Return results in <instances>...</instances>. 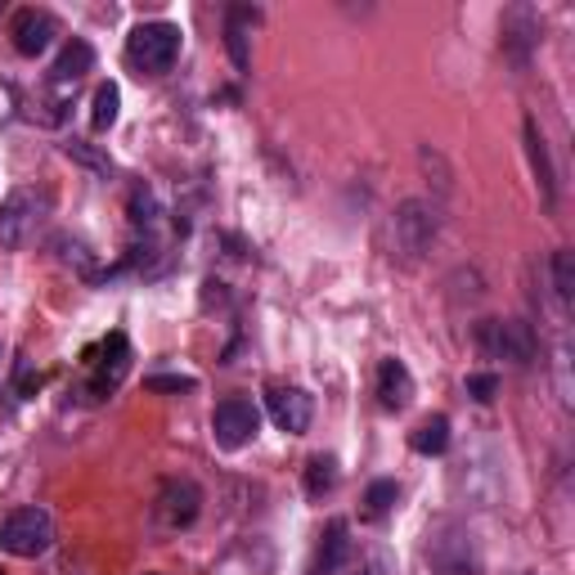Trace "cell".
I'll return each instance as SVG.
<instances>
[{"mask_svg":"<svg viewBox=\"0 0 575 575\" xmlns=\"http://www.w3.org/2000/svg\"><path fill=\"white\" fill-rule=\"evenodd\" d=\"M261 432V409L248 400V396H229L216 404L212 414V437L220 450H243L248 441H257Z\"/></svg>","mask_w":575,"mask_h":575,"instance_id":"obj_8","label":"cell"},{"mask_svg":"<svg viewBox=\"0 0 575 575\" xmlns=\"http://www.w3.org/2000/svg\"><path fill=\"white\" fill-rule=\"evenodd\" d=\"M333 485H338V459H333V454H315V459L306 463V495L319 500V495H328Z\"/></svg>","mask_w":575,"mask_h":575,"instance_id":"obj_22","label":"cell"},{"mask_svg":"<svg viewBox=\"0 0 575 575\" xmlns=\"http://www.w3.org/2000/svg\"><path fill=\"white\" fill-rule=\"evenodd\" d=\"M396 500H400V485H396L391 476H382V481H373V485L364 490V513H369V517H382V513H391Z\"/></svg>","mask_w":575,"mask_h":575,"instance_id":"obj_24","label":"cell"},{"mask_svg":"<svg viewBox=\"0 0 575 575\" xmlns=\"http://www.w3.org/2000/svg\"><path fill=\"white\" fill-rule=\"evenodd\" d=\"M347 562H351V526L342 517H333L328 531H324V540H319V548H315L310 575H338Z\"/></svg>","mask_w":575,"mask_h":575,"instance_id":"obj_16","label":"cell"},{"mask_svg":"<svg viewBox=\"0 0 575 575\" xmlns=\"http://www.w3.org/2000/svg\"><path fill=\"white\" fill-rule=\"evenodd\" d=\"M63 153L76 162V167H86L91 176H100V181H113V162H109V157H104L95 144H86V140H68V144H63Z\"/></svg>","mask_w":575,"mask_h":575,"instance_id":"obj_23","label":"cell"},{"mask_svg":"<svg viewBox=\"0 0 575 575\" xmlns=\"http://www.w3.org/2000/svg\"><path fill=\"white\" fill-rule=\"evenodd\" d=\"M50 544H54V517L45 509H37V504L14 509L6 522H0V548H6L10 557L28 562V557L50 553Z\"/></svg>","mask_w":575,"mask_h":575,"instance_id":"obj_6","label":"cell"},{"mask_svg":"<svg viewBox=\"0 0 575 575\" xmlns=\"http://www.w3.org/2000/svg\"><path fill=\"white\" fill-rule=\"evenodd\" d=\"M522 140H526V157H531V172H535V185H540L544 207H557V167H553L548 140H544V131H540V122H535V117H526Z\"/></svg>","mask_w":575,"mask_h":575,"instance_id":"obj_13","label":"cell"},{"mask_svg":"<svg viewBox=\"0 0 575 575\" xmlns=\"http://www.w3.org/2000/svg\"><path fill=\"white\" fill-rule=\"evenodd\" d=\"M126 369H131V347H126L122 333H113V338L104 342V360L95 364V373H91V382H86V400H109V396L122 387Z\"/></svg>","mask_w":575,"mask_h":575,"instance_id":"obj_12","label":"cell"},{"mask_svg":"<svg viewBox=\"0 0 575 575\" xmlns=\"http://www.w3.org/2000/svg\"><path fill=\"white\" fill-rule=\"evenodd\" d=\"M203 513V490L189 481V476H172L162 481L157 500H153V522L162 531H189Z\"/></svg>","mask_w":575,"mask_h":575,"instance_id":"obj_7","label":"cell"},{"mask_svg":"<svg viewBox=\"0 0 575 575\" xmlns=\"http://www.w3.org/2000/svg\"><path fill=\"white\" fill-rule=\"evenodd\" d=\"M428 566L432 575H481L485 557L472 526L459 517H437L428 531Z\"/></svg>","mask_w":575,"mask_h":575,"instance_id":"obj_1","label":"cell"},{"mask_svg":"<svg viewBox=\"0 0 575 575\" xmlns=\"http://www.w3.org/2000/svg\"><path fill=\"white\" fill-rule=\"evenodd\" d=\"M126 212H131V225H135L144 238H148V234L157 229V220H162V203H157V194H153L148 185H135V189H131Z\"/></svg>","mask_w":575,"mask_h":575,"instance_id":"obj_20","label":"cell"},{"mask_svg":"<svg viewBox=\"0 0 575 575\" xmlns=\"http://www.w3.org/2000/svg\"><path fill=\"white\" fill-rule=\"evenodd\" d=\"M500 37H504V54H509L517 68H526L531 54H535V45H540V14H535L531 6H513V10L500 19Z\"/></svg>","mask_w":575,"mask_h":575,"instance_id":"obj_10","label":"cell"},{"mask_svg":"<svg viewBox=\"0 0 575 575\" xmlns=\"http://www.w3.org/2000/svg\"><path fill=\"white\" fill-rule=\"evenodd\" d=\"M409 450L423 454V459H441V454L450 450V419H445V414L423 419L414 432H409Z\"/></svg>","mask_w":575,"mask_h":575,"instance_id":"obj_18","label":"cell"},{"mask_svg":"<svg viewBox=\"0 0 575 575\" xmlns=\"http://www.w3.org/2000/svg\"><path fill=\"white\" fill-rule=\"evenodd\" d=\"M495 391H500V378H495V373H468V396H472V400L490 404V400H495Z\"/></svg>","mask_w":575,"mask_h":575,"instance_id":"obj_26","label":"cell"},{"mask_svg":"<svg viewBox=\"0 0 575 575\" xmlns=\"http://www.w3.org/2000/svg\"><path fill=\"white\" fill-rule=\"evenodd\" d=\"M378 400H382V409H391V414L409 409V400H414V373H409L404 360L387 356L378 364Z\"/></svg>","mask_w":575,"mask_h":575,"instance_id":"obj_15","label":"cell"},{"mask_svg":"<svg viewBox=\"0 0 575 575\" xmlns=\"http://www.w3.org/2000/svg\"><path fill=\"white\" fill-rule=\"evenodd\" d=\"M50 212V194L45 189H10L0 198V248L6 253H19L28 248V238L37 234L41 216Z\"/></svg>","mask_w":575,"mask_h":575,"instance_id":"obj_5","label":"cell"},{"mask_svg":"<svg viewBox=\"0 0 575 575\" xmlns=\"http://www.w3.org/2000/svg\"><path fill=\"white\" fill-rule=\"evenodd\" d=\"M117 113H122V91H117V81H104L95 91V104H91V126L104 135V131H113Z\"/></svg>","mask_w":575,"mask_h":575,"instance_id":"obj_21","label":"cell"},{"mask_svg":"<svg viewBox=\"0 0 575 575\" xmlns=\"http://www.w3.org/2000/svg\"><path fill=\"white\" fill-rule=\"evenodd\" d=\"M257 23H261V10H253V6H229V10H225V50H229V59H234L238 72L253 68L248 37H253Z\"/></svg>","mask_w":575,"mask_h":575,"instance_id":"obj_14","label":"cell"},{"mask_svg":"<svg viewBox=\"0 0 575 575\" xmlns=\"http://www.w3.org/2000/svg\"><path fill=\"white\" fill-rule=\"evenodd\" d=\"M356 575H391V562H387V553H382V548L364 553V557H360V566H356Z\"/></svg>","mask_w":575,"mask_h":575,"instance_id":"obj_28","label":"cell"},{"mask_svg":"<svg viewBox=\"0 0 575 575\" xmlns=\"http://www.w3.org/2000/svg\"><path fill=\"white\" fill-rule=\"evenodd\" d=\"M148 575H157V571H148Z\"/></svg>","mask_w":575,"mask_h":575,"instance_id":"obj_30","label":"cell"},{"mask_svg":"<svg viewBox=\"0 0 575 575\" xmlns=\"http://www.w3.org/2000/svg\"><path fill=\"white\" fill-rule=\"evenodd\" d=\"M10 37H14V50L23 59H37L50 50V41L59 37V23L50 10H19L14 23H10Z\"/></svg>","mask_w":575,"mask_h":575,"instance_id":"obj_11","label":"cell"},{"mask_svg":"<svg viewBox=\"0 0 575 575\" xmlns=\"http://www.w3.org/2000/svg\"><path fill=\"white\" fill-rule=\"evenodd\" d=\"M181 41H185L181 23H167V19L140 23V28L126 37V63H131L140 76H162V72L176 68Z\"/></svg>","mask_w":575,"mask_h":575,"instance_id":"obj_4","label":"cell"},{"mask_svg":"<svg viewBox=\"0 0 575 575\" xmlns=\"http://www.w3.org/2000/svg\"><path fill=\"white\" fill-rule=\"evenodd\" d=\"M14 109H19V100H14V91L0 81V122H10L14 117Z\"/></svg>","mask_w":575,"mask_h":575,"instance_id":"obj_29","label":"cell"},{"mask_svg":"<svg viewBox=\"0 0 575 575\" xmlns=\"http://www.w3.org/2000/svg\"><path fill=\"white\" fill-rule=\"evenodd\" d=\"M266 409H270V419H275L279 432H288V437L310 432V419H315V400H310V391H301V387H270Z\"/></svg>","mask_w":575,"mask_h":575,"instance_id":"obj_9","label":"cell"},{"mask_svg":"<svg viewBox=\"0 0 575 575\" xmlns=\"http://www.w3.org/2000/svg\"><path fill=\"white\" fill-rule=\"evenodd\" d=\"M91 68H95V50H91V41L72 37V41L59 50V59H54V68H50V81H54V86H76V81L86 76Z\"/></svg>","mask_w":575,"mask_h":575,"instance_id":"obj_17","label":"cell"},{"mask_svg":"<svg viewBox=\"0 0 575 575\" xmlns=\"http://www.w3.org/2000/svg\"><path fill=\"white\" fill-rule=\"evenodd\" d=\"M54 248H59V261L63 266H76L81 275H95V257H91V248H86V243H81V238H54Z\"/></svg>","mask_w":575,"mask_h":575,"instance_id":"obj_25","label":"cell"},{"mask_svg":"<svg viewBox=\"0 0 575 575\" xmlns=\"http://www.w3.org/2000/svg\"><path fill=\"white\" fill-rule=\"evenodd\" d=\"M548 279H553V297H557V310L566 315L571 301H575V257L566 248H557L548 257Z\"/></svg>","mask_w":575,"mask_h":575,"instance_id":"obj_19","label":"cell"},{"mask_svg":"<svg viewBox=\"0 0 575 575\" xmlns=\"http://www.w3.org/2000/svg\"><path fill=\"white\" fill-rule=\"evenodd\" d=\"M437 234H441V207L432 198H404L391 216V257H400L404 266L423 261V253H432Z\"/></svg>","mask_w":575,"mask_h":575,"instance_id":"obj_3","label":"cell"},{"mask_svg":"<svg viewBox=\"0 0 575 575\" xmlns=\"http://www.w3.org/2000/svg\"><path fill=\"white\" fill-rule=\"evenodd\" d=\"M472 342L485 360H504L513 369H531L535 356H540V333H535V324L526 319H476L472 328Z\"/></svg>","mask_w":575,"mask_h":575,"instance_id":"obj_2","label":"cell"},{"mask_svg":"<svg viewBox=\"0 0 575 575\" xmlns=\"http://www.w3.org/2000/svg\"><path fill=\"white\" fill-rule=\"evenodd\" d=\"M144 387H148V391H194L198 382H194V378H181V373H153Z\"/></svg>","mask_w":575,"mask_h":575,"instance_id":"obj_27","label":"cell"}]
</instances>
